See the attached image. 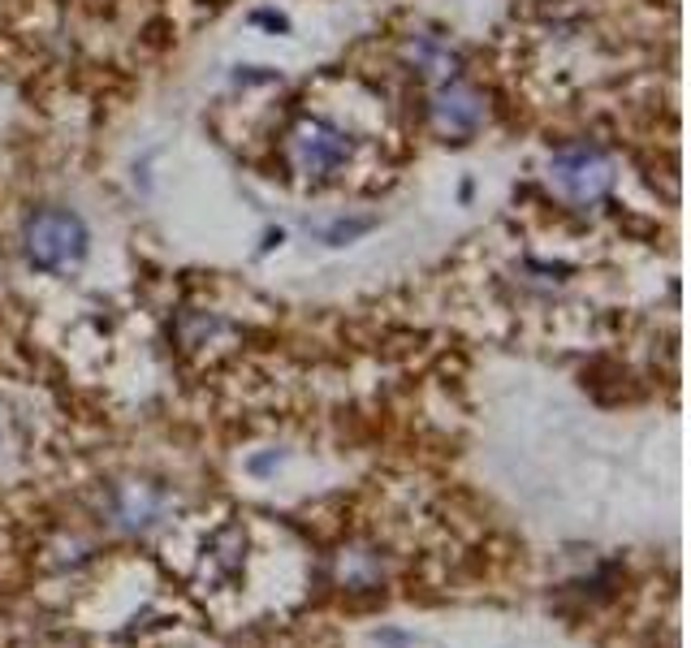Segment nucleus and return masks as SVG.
Masks as SVG:
<instances>
[{
    "label": "nucleus",
    "mask_w": 691,
    "mask_h": 648,
    "mask_svg": "<svg viewBox=\"0 0 691 648\" xmlns=\"http://www.w3.org/2000/svg\"><path fill=\"white\" fill-rule=\"evenodd\" d=\"M354 156V139L342 122L325 117V113H303L290 130H285V169L307 182V186H325L338 182Z\"/></svg>",
    "instance_id": "nucleus-1"
},
{
    "label": "nucleus",
    "mask_w": 691,
    "mask_h": 648,
    "mask_svg": "<svg viewBox=\"0 0 691 648\" xmlns=\"http://www.w3.org/2000/svg\"><path fill=\"white\" fill-rule=\"evenodd\" d=\"M22 255L31 269L39 273H69L87 260L91 247V229L73 208H39L22 220Z\"/></svg>",
    "instance_id": "nucleus-2"
},
{
    "label": "nucleus",
    "mask_w": 691,
    "mask_h": 648,
    "mask_svg": "<svg viewBox=\"0 0 691 648\" xmlns=\"http://www.w3.org/2000/svg\"><path fill=\"white\" fill-rule=\"evenodd\" d=\"M550 182L566 204H575V208H597V204L614 191L619 173H614V160H610L605 147L566 144L550 156Z\"/></svg>",
    "instance_id": "nucleus-3"
},
{
    "label": "nucleus",
    "mask_w": 691,
    "mask_h": 648,
    "mask_svg": "<svg viewBox=\"0 0 691 648\" xmlns=\"http://www.w3.org/2000/svg\"><path fill=\"white\" fill-rule=\"evenodd\" d=\"M428 113H432V126H437L445 139H472L484 126V117H488V104H484L480 91L458 73V78L432 82Z\"/></svg>",
    "instance_id": "nucleus-4"
},
{
    "label": "nucleus",
    "mask_w": 691,
    "mask_h": 648,
    "mask_svg": "<svg viewBox=\"0 0 691 648\" xmlns=\"http://www.w3.org/2000/svg\"><path fill=\"white\" fill-rule=\"evenodd\" d=\"M407 57H411V66L423 78H432V82H445V78H458L463 73V57H458V48L445 39V35H432V31H419L407 39Z\"/></svg>",
    "instance_id": "nucleus-5"
},
{
    "label": "nucleus",
    "mask_w": 691,
    "mask_h": 648,
    "mask_svg": "<svg viewBox=\"0 0 691 648\" xmlns=\"http://www.w3.org/2000/svg\"><path fill=\"white\" fill-rule=\"evenodd\" d=\"M156 505H160L156 493H147V489H135V485H131V489L122 493V519H126V523H147V519L156 514Z\"/></svg>",
    "instance_id": "nucleus-6"
},
{
    "label": "nucleus",
    "mask_w": 691,
    "mask_h": 648,
    "mask_svg": "<svg viewBox=\"0 0 691 648\" xmlns=\"http://www.w3.org/2000/svg\"><path fill=\"white\" fill-rule=\"evenodd\" d=\"M363 229H372V220H350V225L338 220V225H333V234H329V242H338V247H342V238L350 242V238H354V234H363Z\"/></svg>",
    "instance_id": "nucleus-7"
},
{
    "label": "nucleus",
    "mask_w": 691,
    "mask_h": 648,
    "mask_svg": "<svg viewBox=\"0 0 691 648\" xmlns=\"http://www.w3.org/2000/svg\"><path fill=\"white\" fill-rule=\"evenodd\" d=\"M276 463H281V454H264V458H251V471H256V476H264V471H273Z\"/></svg>",
    "instance_id": "nucleus-8"
},
{
    "label": "nucleus",
    "mask_w": 691,
    "mask_h": 648,
    "mask_svg": "<svg viewBox=\"0 0 691 648\" xmlns=\"http://www.w3.org/2000/svg\"><path fill=\"white\" fill-rule=\"evenodd\" d=\"M381 640H385V645H398V648L411 645V636H407V632H381Z\"/></svg>",
    "instance_id": "nucleus-9"
}]
</instances>
